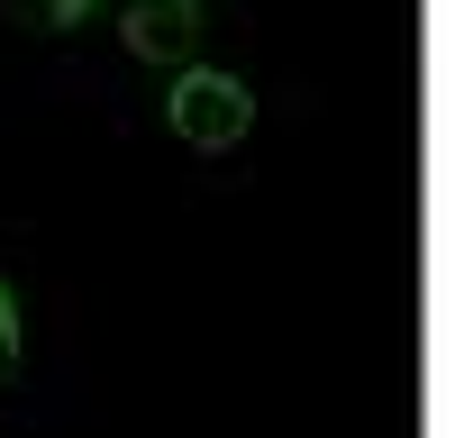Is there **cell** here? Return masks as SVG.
Instances as JSON below:
<instances>
[{"label":"cell","instance_id":"1","mask_svg":"<svg viewBox=\"0 0 455 438\" xmlns=\"http://www.w3.org/2000/svg\"><path fill=\"white\" fill-rule=\"evenodd\" d=\"M164 119H173V137H182V146H201V156H228V146H246V128H255V92L237 83V73L182 64V73H173Z\"/></svg>","mask_w":455,"mask_h":438},{"label":"cell","instance_id":"2","mask_svg":"<svg viewBox=\"0 0 455 438\" xmlns=\"http://www.w3.org/2000/svg\"><path fill=\"white\" fill-rule=\"evenodd\" d=\"M192 36H201V0H128V55L146 64H192Z\"/></svg>","mask_w":455,"mask_h":438},{"label":"cell","instance_id":"3","mask_svg":"<svg viewBox=\"0 0 455 438\" xmlns=\"http://www.w3.org/2000/svg\"><path fill=\"white\" fill-rule=\"evenodd\" d=\"M19 375V302H10V283H0V384Z\"/></svg>","mask_w":455,"mask_h":438}]
</instances>
